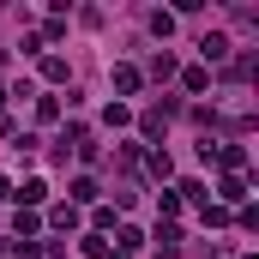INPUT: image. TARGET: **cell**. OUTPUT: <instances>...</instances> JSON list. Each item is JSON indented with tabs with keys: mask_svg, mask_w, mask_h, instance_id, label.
Segmentation results:
<instances>
[{
	"mask_svg": "<svg viewBox=\"0 0 259 259\" xmlns=\"http://www.w3.org/2000/svg\"><path fill=\"white\" fill-rule=\"evenodd\" d=\"M199 49H205V61H223V55H229V36H223V30H211Z\"/></svg>",
	"mask_w": 259,
	"mask_h": 259,
	"instance_id": "cell-1",
	"label": "cell"
},
{
	"mask_svg": "<svg viewBox=\"0 0 259 259\" xmlns=\"http://www.w3.org/2000/svg\"><path fill=\"white\" fill-rule=\"evenodd\" d=\"M115 91H139V72L133 66H115Z\"/></svg>",
	"mask_w": 259,
	"mask_h": 259,
	"instance_id": "cell-2",
	"label": "cell"
}]
</instances>
